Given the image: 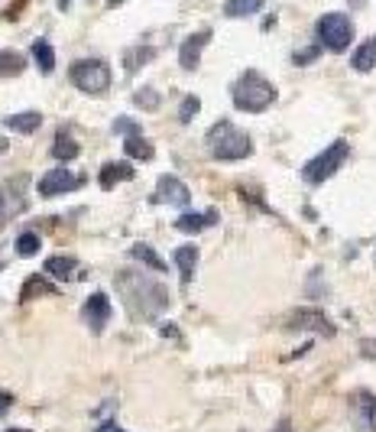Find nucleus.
<instances>
[{"label":"nucleus","mask_w":376,"mask_h":432,"mask_svg":"<svg viewBox=\"0 0 376 432\" xmlns=\"http://www.w3.org/2000/svg\"><path fill=\"white\" fill-rule=\"evenodd\" d=\"M75 270H78L75 257H49V260H46V273L56 277V280H72Z\"/></svg>","instance_id":"obj_20"},{"label":"nucleus","mask_w":376,"mask_h":432,"mask_svg":"<svg viewBox=\"0 0 376 432\" xmlns=\"http://www.w3.org/2000/svg\"><path fill=\"white\" fill-rule=\"evenodd\" d=\"M4 124L10 130H17V134H36L42 127V114L39 110H23V114H10Z\"/></svg>","instance_id":"obj_16"},{"label":"nucleus","mask_w":376,"mask_h":432,"mask_svg":"<svg viewBox=\"0 0 376 432\" xmlns=\"http://www.w3.org/2000/svg\"><path fill=\"white\" fill-rule=\"evenodd\" d=\"M153 202H166V205H188L192 202V192L185 186L182 179L176 176H162L156 182V195H153Z\"/></svg>","instance_id":"obj_9"},{"label":"nucleus","mask_w":376,"mask_h":432,"mask_svg":"<svg viewBox=\"0 0 376 432\" xmlns=\"http://www.w3.org/2000/svg\"><path fill=\"white\" fill-rule=\"evenodd\" d=\"M318 56V46L315 49H305V52H295V65H305V62H311Z\"/></svg>","instance_id":"obj_31"},{"label":"nucleus","mask_w":376,"mask_h":432,"mask_svg":"<svg viewBox=\"0 0 376 432\" xmlns=\"http://www.w3.org/2000/svg\"><path fill=\"white\" fill-rule=\"evenodd\" d=\"M56 293H59V286L49 283L46 277H30V280L23 283V289H20V303H33V299H39V296H56Z\"/></svg>","instance_id":"obj_14"},{"label":"nucleus","mask_w":376,"mask_h":432,"mask_svg":"<svg viewBox=\"0 0 376 432\" xmlns=\"http://www.w3.org/2000/svg\"><path fill=\"white\" fill-rule=\"evenodd\" d=\"M354 68H357V72H373L376 68V39L363 43L354 52Z\"/></svg>","instance_id":"obj_25"},{"label":"nucleus","mask_w":376,"mask_h":432,"mask_svg":"<svg viewBox=\"0 0 376 432\" xmlns=\"http://www.w3.org/2000/svg\"><path fill=\"white\" fill-rule=\"evenodd\" d=\"M136 172H134V166L130 163H104V170H101V176H98V182H101V189H114L117 182H130Z\"/></svg>","instance_id":"obj_13"},{"label":"nucleus","mask_w":376,"mask_h":432,"mask_svg":"<svg viewBox=\"0 0 376 432\" xmlns=\"http://www.w3.org/2000/svg\"><path fill=\"white\" fill-rule=\"evenodd\" d=\"M72 85L84 94H104L110 88V65L104 59H82L68 68Z\"/></svg>","instance_id":"obj_6"},{"label":"nucleus","mask_w":376,"mask_h":432,"mask_svg":"<svg viewBox=\"0 0 376 432\" xmlns=\"http://www.w3.org/2000/svg\"><path fill=\"white\" fill-rule=\"evenodd\" d=\"M0 267H4V260H0Z\"/></svg>","instance_id":"obj_41"},{"label":"nucleus","mask_w":376,"mask_h":432,"mask_svg":"<svg viewBox=\"0 0 376 432\" xmlns=\"http://www.w3.org/2000/svg\"><path fill=\"white\" fill-rule=\"evenodd\" d=\"M78 153H82V146H78V140L68 130H59L56 134V140H52V156L56 160H62V163H68V160H75Z\"/></svg>","instance_id":"obj_17"},{"label":"nucleus","mask_w":376,"mask_h":432,"mask_svg":"<svg viewBox=\"0 0 376 432\" xmlns=\"http://www.w3.org/2000/svg\"><path fill=\"white\" fill-rule=\"evenodd\" d=\"M10 432H26V429H10Z\"/></svg>","instance_id":"obj_39"},{"label":"nucleus","mask_w":376,"mask_h":432,"mask_svg":"<svg viewBox=\"0 0 376 432\" xmlns=\"http://www.w3.org/2000/svg\"><path fill=\"white\" fill-rule=\"evenodd\" d=\"M10 403H13V397H10L7 390H0V416H7V409H10Z\"/></svg>","instance_id":"obj_32"},{"label":"nucleus","mask_w":376,"mask_h":432,"mask_svg":"<svg viewBox=\"0 0 376 432\" xmlns=\"http://www.w3.org/2000/svg\"><path fill=\"white\" fill-rule=\"evenodd\" d=\"M315 33L321 39V46H328L331 52H344L354 39V23L344 13H325V17L318 20Z\"/></svg>","instance_id":"obj_7"},{"label":"nucleus","mask_w":376,"mask_h":432,"mask_svg":"<svg viewBox=\"0 0 376 432\" xmlns=\"http://www.w3.org/2000/svg\"><path fill=\"white\" fill-rule=\"evenodd\" d=\"M30 205V172H17V176L4 179L0 186V231L7 228L10 218L26 212Z\"/></svg>","instance_id":"obj_5"},{"label":"nucleus","mask_w":376,"mask_h":432,"mask_svg":"<svg viewBox=\"0 0 376 432\" xmlns=\"http://www.w3.org/2000/svg\"><path fill=\"white\" fill-rule=\"evenodd\" d=\"M208 153L221 163H237V160H247L253 153V140L243 134L240 127H234L231 120H218L214 127L208 130Z\"/></svg>","instance_id":"obj_3"},{"label":"nucleus","mask_w":376,"mask_h":432,"mask_svg":"<svg viewBox=\"0 0 376 432\" xmlns=\"http://www.w3.org/2000/svg\"><path fill=\"white\" fill-rule=\"evenodd\" d=\"M130 257H134V260H140V263H146L150 270L166 273V260H162V257H159L150 244H134V247H130Z\"/></svg>","instance_id":"obj_21"},{"label":"nucleus","mask_w":376,"mask_h":432,"mask_svg":"<svg viewBox=\"0 0 376 432\" xmlns=\"http://www.w3.org/2000/svg\"><path fill=\"white\" fill-rule=\"evenodd\" d=\"M263 10V0H227L224 4V17H253Z\"/></svg>","instance_id":"obj_24"},{"label":"nucleus","mask_w":376,"mask_h":432,"mask_svg":"<svg viewBox=\"0 0 376 432\" xmlns=\"http://www.w3.org/2000/svg\"><path fill=\"white\" fill-rule=\"evenodd\" d=\"M124 150H127V156H130V160H153V144L150 140H143L140 134H130L124 140Z\"/></svg>","instance_id":"obj_22"},{"label":"nucleus","mask_w":376,"mask_h":432,"mask_svg":"<svg viewBox=\"0 0 376 432\" xmlns=\"http://www.w3.org/2000/svg\"><path fill=\"white\" fill-rule=\"evenodd\" d=\"M114 286H117L120 299H124L127 312L140 319V322H150L156 315H162L169 309V289L162 286L159 280H150L143 273H134V270H120L114 277Z\"/></svg>","instance_id":"obj_1"},{"label":"nucleus","mask_w":376,"mask_h":432,"mask_svg":"<svg viewBox=\"0 0 376 432\" xmlns=\"http://www.w3.org/2000/svg\"><path fill=\"white\" fill-rule=\"evenodd\" d=\"M351 4H363V0H351Z\"/></svg>","instance_id":"obj_40"},{"label":"nucleus","mask_w":376,"mask_h":432,"mask_svg":"<svg viewBox=\"0 0 376 432\" xmlns=\"http://www.w3.org/2000/svg\"><path fill=\"white\" fill-rule=\"evenodd\" d=\"M120 4H127V0H108V7H120Z\"/></svg>","instance_id":"obj_37"},{"label":"nucleus","mask_w":376,"mask_h":432,"mask_svg":"<svg viewBox=\"0 0 376 432\" xmlns=\"http://www.w3.org/2000/svg\"><path fill=\"white\" fill-rule=\"evenodd\" d=\"M363 355H367V357H376V341H363Z\"/></svg>","instance_id":"obj_33"},{"label":"nucleus","mask_w":376,"mask_h":432,"mask_svg":"<svg viewBox=\"0 0 376 432\" xmlns=\"http://www.w3.org/2000/svg\"><path fill=\"white\" fill-rule=\"evenodd\" d=\"M114 130H117V134H124V136H130V134H140V124H136V120H130V117H117V120H114Z\"/></svg>","instance_id":"obj_30"},{"label":"nucleus","mask_w":376,"mask_h":432,"mask_svg":"<svg viewBox=\"0 0 376 432\" xmlns=\"http://www.w3.org/2000/svg\"><path fill=\"white\" fill-rule=\"evenodd\" d=\"M218 221V212H205V215H182V218L176 221V228L182 231V234H198V231H205L208 224H214Z\"/></svg>","instance_id":"obj_18"},{"label":"nucleus","mask_w":376,"mask_h":432,"mask_svg":"<svg viewBox=\"0 0 376 432\" xmlns=\"http://www.w3.org/2000/svg\"><path fill=\"white\" fill-rule=\"evenodd\" d=\"M156 59V49L153 46H134V49H127L124 52V68H127V75H134V72H140L146 62Z\"/></svg>","instance_id":"obj_19"},{"label":"nucleus","mask_w":376,"mask_h":432,"mask_svg":"<svg viewBox=\"0 0 376 432\" xmlns=\"http://www.w3.org/2000/svg\"><path fill=\"white\" fill-rule=\"evenodd\" d=\"M289 429H292V426H289V419H283V423L276 426V432H289Z\"/></svg>","instance_id":"obj_35"},{"label":"nucleus","mask_w":376,"mask_h":432,"mask_svg":"<svg viewBox=\"0 0 376 432\" xmlns=\"http://www.w3.org/2000/svg\"><path fill=\"white\" fill-rule=\"evenodd\" d=\"M10 150V144H7V140H4V136H0V156H4V153H7Z\"/></svg>","instance_id":"obj_36"},{"label":"nucleus","mask_w":376,"mask_h":432,"mask_svg":"<svg viewBox=\"0 0 376 432\" xmlns=\"http://www.w3.org/2000/svg\"><path fill=\"white\" fill-rule=\"evenodd\" d=\"M84 186V179L75 176L72 170H49L46 176L39 179V195L42 198H52V195H65V192H75V189Z\"/></svg>","instance_id":"obj_8"},{"label":"nucleus","mask_w":376,"mask_h":432,"mask_svg":"<svg viewBox=\"0 0 376 432\" xmlns=\"http://www.w3.org/2000/svg\"><path fill=\"white\" fill-rule=\"evenodd\" d=\"M231 98H234V108L237 110H247V114H259V110H266L269 104L276 101V85L266 82V78L247 68L240 78L234 82L231 88Z\"/></svg>","instance_id":"obj_2"},{"label":"nucleus","mask_w":376,"mask_h":432,"mask_svg":"<svg viewBox=\"0 0 376 432\" xmlns=\"http://www.w3.org/2000/svg\"><path fill=\"white\" fill-rule=\"evenodd\" d=\"M347 153H351L347 140H335L331 146H325V153H318L315 160H309L305 166H302V179H305L309 186H321L325 179H331L344 166Z\"/></svg>","instance_id":"obj_4"},{"label":"nucleus","mask_w":376,"mask_h":432,"mask_svg":"<svg viewBox=\"0 0 376 432\" xmlns=\"http://www.w3.org/2000/svg\"><path fill=\"white\" fill-rule=\"evenodd\" d=\"M39 234H36V231H23V234H20L17 238V254L20 257H33V254H39Z\"/></svg>","instance_id":"obj_27"},{"label":"nucleus","mask_w":376,"mask_h":432,"mask_svg":"<svg viewBox=\"0 0 376 432\" xmlns=\"http://www.w3.org/2000/svg\"><path fill=\"white\" fill-rule=\"evenodd\" d=\"M134 104L143 110H156L162 104V98L156 94V88H140V91H134Z\"/></svg>","instance_id":"obj_28"},{"label":"nucleus","mask_w":376,"mask_h":432,"mask_svg":"<svg viewBox=\"0 0 376 432\" xmlns=\"http://www.w3.org/2000/svg\"><path fill=\"white\" fill-rule=\"evenodd\" d=\"M68 4H72V0H59V7H62V10H68Z\"/></svg>","instance_id":"obj_38"},{"label":"nucleus","mask_w":376,"mask_h":432,"mask_svg":"<svg viewBox=\"0 0 376 432\" xmlns=\"http://www.w3.org/2000/svg\"><path fill=\"white\" fill-rule=\"evenodd\" d=\"M30 52H33V59H36V65H39L42 75H49L52 68H56V52H52V46L46 43V39H36Z\"/></svg>","instance_id":"obj_23"},{"label":"nucleus","mask_w":376,"mask_h":432,"mask_svg":"<svg viewBox=\"0 0 376 432\" xmlns=\"http://www.w3.org/2000/svg\"><path fill=\"white\" fill-rule=\"evenodd\" d=\"M311 329V331H321V335H335V322L331 319H325L321 312H315V309H302V312H295L292 319H289V329Z\"/></svg>","instance_id":"obj_12"},{"label":"nucleus","mask_w":376,"mask_h":432,"mask_svg":"<svg viewBox=\"0 0 376 432\" xmlns=\"http://www.w3.org/2000/svg\"><path fill=\"white\" fill-rule=\"evenodd\" d=\"M211 43V30H198V33H192L188 39L182 43V49H179V65L185 68V72H195L201 62V49Z\"/></svg>","instance_id":"obj_10"},{"label":"nucleus","mask_w":376,"mask_h":432,"mask_svg":"<svg viewBox=\"0 0 376 432\" xmlns=\"http://www.w3.org/2000/svg\"><path fill=\"white\" fill-rule=\"evenodd\" d=\"M198 110H201V101L195 98V94H188V98L182 101V108H179V120H182V124H188V120H192Z\"/></svg>","instance_id":"obj_29"},{"label":"nucleus","mask_w":376,"mask_h":432,"mask_svg":"<svg viewBox=\"0 0 376 432\" xmlns=\"http://www.w3.org/2000/svg\"><path fill=\"white\" fill-rule=\"evenodd\" d=\"M82 319L88 322L91 331H104V325H108V319H110L108 296H104V293H91L88 303H84V309H82Z\"/></svg>","instance_id":"obj_11"},{"label":"nucleus","mask_w":376,"mask_h":432,"mask_svg":"<svg viewBox=\"0 0 376 432\" xmlns=\"http://www.w3.org/2000/svg\"><path fill=\"white\" fill-rule=\"evenodd\" d=\"M23 68H26V59L20 56V52H13V49H4V52H0V75L13 78V75H20Z\"/></svg>","instance_id":"obj_26"},{"label":"nucleus","mask_w":376,"mask_h":432,"mask_svg":"<svg viewBox=\"0 0 376 432\" xmlns=\"http://www.w3.org/2000/svg\"><path fill=\"white\" fill-rule=\"evenodd\" d=\"M98 432H124V429H117V426H114V423H108V426H101Z\"/></svg>","instance_id":"obj_34"},{"label":"nucleus","mask_w":376,"mask_h":432,"mask_svg":"<svg viewBox=\"0 0 376 432\" xmlns=\"http://www.w3.org/2000/svg\"><path fill=\"white\" fill-rule=\"evenodd\" d=\"M176 267H179V273H182V283H192L195 267H198V247L195 244L176 247Z\"/></svg>","instance_id":"obj_15"}]
</instances>
